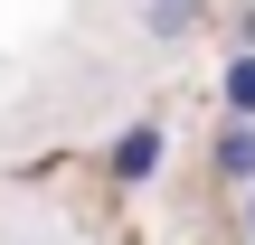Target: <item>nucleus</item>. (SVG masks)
Here are the masks:
<instances>
[{
	"label": "nucleus",
	"mask_w": 255,
	"mask_h": 245,
	"mask_svg": "<svg viewBox=\"0 0 255 245\" xmlns=\"http://www.w3.org/2000/svg\"><path fill=\"white\" fill-rule=\"evenodd\" d=\"M161 161H170V113H132V123L104 142V179H114V189H151Z\"/></svg>",
	"instance_id": "nucleus-1"
},
{
	"label": "nucleus",
	"mask_w": 255,
	"mask_h": 245,
	"mask_svg": "<svg viewBox=\"0 0 255 245\" xmlns=\"http://www.w3.org/2000/svg\"><path fill=\"white\" fill-rule=\"evenodd\" d=\"M208 179L255 189V123H218V132H208Z\"/></svg>",
	"instance_id": "nucleus-2"
},
{
	"label": "nucleus",
	"mask_w": 255,
	"mask_h": 245,
	"mask_svg": "<svg viewBox=\"0 0 255 245\" xmlns=\"http://www.w3.org/2000/svg\"><path fill=\"white\" fill-rule=\"evenodd\" d=\"M142 38L151 47H189L199 38V0H142Z\"/></svg>",
	"instance_id": "nucleus-3"
},
{
	"label": "nucleus",
	"mask_w": 255,
	"mask_h": 245,
	"mask_svg": "<svg viewBox=\"0 0 255 245\" xmlns=\"http://www.w3.org/2000/svg\"><path fill=\"white\" fill-rule=\"evenodd\" d=\"M218 113H227V123H255V47H237V57L218 66Z\"/></svg>",
	"instance_id": "nucleus-4"
},
{
	"label": "nucleus",
	"mask_w": 255,
	"mask_h": 245,
	"mask_svg": "<svg viewBox=\"0 0 255 245\" xmlns=\"http://www.w3.org/2000/svg\"><path fill=\"white\" fill-rule=\"evenodd\" d=\"M237 198H246V245H255V189H237Z\"/></svg>",
	"instance_id": "nucleus-5"
}]
</instances>
